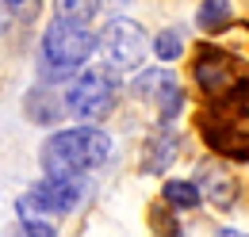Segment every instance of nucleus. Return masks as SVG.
Masks as SVG:
<instances>
[{"label": "nucleus", "mask_w": 249, "mask_h": 237, "mask_svg": "<svg viewBox=\"0 0 249 237\" xmlns=\"http://www.w3.org/2000/svg\"><path fill=\"white\" fill-rule=\"evenodd\" d=\"M107 157H111V138L92 126H77V130H58L42 146V169L46 176H81L89 169H100Z\"/></svg>", "instance_id": "f257e3e1"}, {"label": "nucleus", "mask_w": 249, "mask_h": 237, "mask_svg": "<svg viewBox=\"0 0 249 237\" xmlns=\"http://www.w3.org/2000/svg\"><path fill=\"white\" fill-rule=\"evenodd\" d=\"M196 85L203 88L207 100H215L218 107H242L249 96V77L242 69V61L222 54L215 46H203L196 54Z\"/></svg>", "instance_id": "f03ea898"}, {"label": "nucleus", "mask_w": 249, "mask_h": 237, "mask_svg": "<svg viewBox=\"0 0 249 237\" xmlns=\"http://www.w3.org/2000/svg\"><path fill=\"white\" fill-rule=\"evenodd\" d=\"M96 50V34L85 23H69V19H54L46 34H42V58H46V77H73L77 65L92 58Z\"/></svg>", "instance_id": "7ed1b4c3"}, {"label": "nucleus", "mask_w": 249, "mask_h": 237, "mask_svg": "<svg viewBox=\"0 0 249 237\" xmlns=\"http://www.w3.org/2000/svg\"><path fill=\"white\" fill-rule=\"evenodd\" d=\"M115 96H119V88H115L111 69H85L65 92V111L85 122H100L115 107Z\"/></svg>", "instance_id": "20e7f679"}, {"label": "nucleus", "mask_w": 249, "mask_h": 237, "mask_svg": "<svg viewBox=\"0 0 249 237\" xmlns=\"http://www.w3.org/2000/svg\"><path fill=\"white\" fill-rule=\"evenodd\" d=\"M96 46H100V54H104L111 73H134L146 58V50H150V38L134 19H111L100 31Z\"/></svg>", "instance_id": "39448f33"}, {"label": "nucleus", "mask_w": 249, "mask_h": 237, "mask_svg": "<svg viewBox=\"0 0 249 237\" xmlns=\"http://www.w3.org/2000/svg\"><path fill=\"white\" fill-rule=\"evenodd\" d=\"M81 199H85V180L81 176H46L23 195L19 210L23 214H31V210H38V214H69V210H77Z\"/></svg>", "instance_id": "423d86ee"}, {"label": "nucleus", "mask_w": 249, "mask_h": 237, "mask_svg": "<svg viewBox=\"0 0 249 237\" xmlns=\"http://www.w3.org/2000/svg\"><path fill=\"white\" fill-rule=\"evenodd\" d=\"M238 107H218L215 115L199 118V130L207 138V146L215 149L218 157H230V161H249V122L234 115Z\"/></svg>", "instance_id": "0eeeda50"}, {"label": "nucleus", "mask_w": 249, "mask_h": 237, "mask_svg": "<svg viewBox=\"0 0 249 237\" xmlns=\"http://www.w3.org/2000/svg\"><path fill=\"white\" fill-rule=\"evenodd\" d=\"M199 191H203L218 210H230L234 203H238V184H234V176H230L226 169H215V165L203 169V176H199Z\"/></svg>", "instance_id": "6e6552de"}, {"label": "nucleus", "mask_w": 249, "mask_h": 237, "mask_svg": "<svg viewBox=\"0 0 249 237\" xmlns=\"http://www.w3.org/2000/svg\"><path fill=\"white\" fill-rule=\"evenodd\" d=\"M177 149H180V138H177L169 126H161L154 138L146 142V153H142V172H165V169L173 165Z\"/></svg>", "instance_id": "1a4fd4ad"}, {"label": "nucleus", "mask_w": 249, "mask_h": 237, "mask_svg": "<svg viewBox=\"0 0 249 237\" xmlns=\"http://www.w3.org/2000/svg\"><path fill=\"white\" fill-rule=\"evenodd\" d=\"M161 195H165L169 207H177V210H192V207L203 203V191H199V184H192V180H169Z\"/></svg>", "instance_id": "9d476101"}, {"label": "nucleus", "mask_w": 249, "mask_h": 237, "mask_svg": "<svg viewBox=\"0 0 249 237\" xmlns=\"http://www.w3.org/2000/svg\"><path fill=\"white\" fill-rule=\"evenodd\" d=\"M54 8L69 23H89L96 12H100V0H54Z\"/></svg>", "instance_id": "9b49d317"}, {"label": "nucleus", "mask_w": 249, "mask_h": 237, "mask_svg": "<svg viewBox=\"0 0 249 237\" xmlns=\"http://www.w3.org/2000/svg\"><path fill=\"white\" fill-rule=\"evenodd\" d=\"M230 23V4L226 0H203V8H199V27L203 31H222Z\"/></svg>", "instance_id": "f8f14e48"}, {"label": "nucleus", "mask_w": 249, "mask_h": 237, "mask_svg": "<svg viewBox=\"0 0 249 237\" xmlns=\"http://www.w3.org/2000/svg\"><path fill=\"white\" fill-rule=\"evenodd\" d=\"M180 107H184V92H180L177 85H173V81H169L165 88L157 92V115L169 122V118H177V115H180Z\"/></svg>", "instance_id": "ddd939ff"}, {"label": "nucleus", "mask_w": 249, "mask_h": 237, "mask_svg": "<svg viewBox=\"0 0 249 237\" xmlns=\"http://www.w3.org/2000/svg\"><path fill=\"white\" fill-rule=\"evenodd\" d=\"M169 81H173V77H169L165 69H150V73H142V77L134 81V96H142V100H146V96H154V100H157V92L165 88Z\"/></svg>", "instance_id": "4468645a"}, {"label": "nucleus", "mask_w": 249, "mask_h": 237, "mask_svg": "<svg viewBox=\"0 0 249 237\" xmlns=\"http://www.w3.org/2000/svg\"><path fill=\"white\" fill-rule=\"evenodd\" d=\"M154 54H157L161 61H177L180 54H184V42H180V34H177V31H161V34L154 38Z\"/></svg>", "instance_id": "2eb2a0df"}, {"label": "nucleus", "mask_w": 249, "mask_h": 237, "mask_svg": "<svg viewBox=\"0 0 249 237\" xmlns=\"http://www.w3.org/2000/svg\"><path fill=\"white\" fill-rule=\"evenodd\" d=\"M16 237H58V230H54L50 222H42V218H31V214H23V222H19Z\"/></svg>", "instance_id": "dca6fc26"}, {"label": "nucleus", "mask_w": 249, "mask_h": 237, "mask_svg": "<svg viewBox=\"0 0 249 237\" xmlns=\"http://www.w3.org/2000/svg\"><path fill=\"white\" fill-rule=\"evenodd\" d=\"M154 230L161 237H184V230H180V222L169 214V210H154Z\"/></svg>", "instance_id": "f3484780"}, {"label": "nucleus", "mask_w": 249, "mask_h": 237, "mask_svg": "<svg viewBox=\"0 0 249 237\" xmlns=\"http://www.w3.org/2000/svg\"><path fill=\"white\" fill-rule=\"evenodd\" d=\"M38 4H42V0H4V8H8L12 16H19V19H35V16H38Z\"/></svg>", "instance_id": "a211bd4d"}, {"label": "nucleus", "mask_w": 249, "mask_h": 237, "mask_svg": "<svg viewBox=\"0 0 249 237\" xmlns=\"http://www.w3.org/2000/svg\"><path fill=\"white\" fill-rule=\"evenodd\" d=\"M8 23H12V12H8V8H4V0H0V34L8 31Z\"/></svg>", "instance_id": "6ab92c4d"}, {"label": "nucleus", "mask_w": 249, "mask_h": 237, "mask_svg": "<svg viewBox=\"0 0 249 237\" xmlns=\"http://www.w3.org/2000/svg\"><path fill=\"white\" fill-rule=\"evenodd\" d=\"M215 237H246V234H238V230H218Z\"/></svg>", "instance_id": "aec40b11"}]
</instances>
